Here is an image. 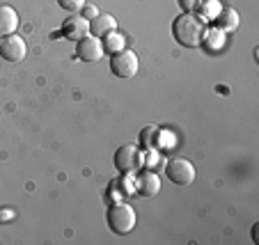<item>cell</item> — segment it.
<instances>
[{
    "mask_svg": "<svg viewBox=\"0 0 259 245\" xmlns=\"http://www.w3.org/2000/svg\"><path fill=\"white\" fill-rule=\"evenodd\" d=\"M138 69H140V60L128 48L117 51V53H113V58H110V71H113L117 78H133V76L138 74Z\"/></svg>",
    "mask_w": 259,
    "mask_h": 245,
    "instance_id": "4",
    "label": "cell"
},
{
    "mask_svg": "<svg viewBox=\"0 0 259 245\" xmlns=\"http://www.w3.org/2000/svg\"><path fill=\"white\" fill-rule=\"evenodd\" d=\"M142 165V154L136 144H124L115 152V167L122 174H133Z\"/></svg>",
    "mask_w": 259,
    "mask_h": 245,
    "instance_id": "5",
    "label": "cell"
},
{
    "mask_svg": "<svg viewBox=\"0 0 259 245\" xmlns=\"http://www.w3.org/2000/svg\"><path fill=\"white\" fill-rule=\"evenodd\" d=\"M133 192H136V186L128 183L126 179H117V181H113V186L108 188V195H110L113 202H126V197L133 195Z\"/></svg>",
    "mask_w": 259,
    "mask_h": 245,
    "instance_id": "14",
    "label": "cell"
},
{
    "mask_svg": "<svg viewBox=\"0 0 259 245\" xmlns=\"http://www.w3.org/2000/svg\"><path fill=\"white\" fill-rule=\"evenodd\" d=\"M19 28V14L12 5H0V37L14 34Z\"/></svg>",
    "mask_w": 259,
    "mask_h": 245,
    "instance_id": "10",
    "label": "cell"
},
{
    "mask_svg": "<svg viewBox=\"0 0 259 245\" xmlns=\"http://www.w3.org/2000/svg\"><path fill=\"white\" fill-rule=\"evenodd\" d=\"M60 34L69 41H80L83 37L90 34V21H85L83 16H69V19L62 23Z\"/></svg>",
    "mask_w": 259,
    "mask_h": 245,
    "instance_id": "8",
    "label": "cell"
},
{
    "mask_svg": "<svg viewBox=\"0 0 259 245\" xmlns=\"http://www.w3.org/2000/svg\"><path fill=\"white\" fill-rule=\"evenodd\" d=\"M28 53V46H25L23 37L21 34H7V37H0V55L7 62H21Z\"/></svg>",
    "mask_w": 259,
    "mask_h": 245,
    "instance_id": "6",
    "label": "cell"
},
{
    "mask_svg": "<svg viewBox=\"0 0 259 245\" xmlns=\"http://www.w3.org/2000/svg\"><path fill=\"white\" fill-rule=\"evenodd\" d=\"M136 192L142 197H156L158 192H161V179H158V174L154 170H145L138 174L136 179Z\"/></svg>",
    "mask_w": 259,
    "mask_h": 245,
    "instance_id": "9",
    "label": "cell"
},
{
    "mask_svg": "<svg viewBox=\"0 0 259 245\" xmlns=\"http://www.w3.org/2000/svg\"><path fill=\"white\" fill-rule=\"evenodd\" d=\"M117 30V19L113 14H97L92 21H90V32L94 37H103V34Z\"/></svg>",
    "mask_w": 259,
    "mask_h": 245,
    "instance_id": "11",
    "label": "cell"
},
{
    "mask_svg": "<svg viewBox=\"0 0 259 245\" xmlns=\"http://www.w3.org/2000/svg\"><path fill=\"white\" fill-rule=\"evenodd\" d=\"M161 137H163L161 128L154 126V124H149V126H145L142 133H140V144L147 149V152H154V149L161 147Z\"/></svg>",
    "mask_w": 259,
    "mask_h": 245,
    "instance_id": "12",
    "label": "cell"
},
{
    "mask_svg": "<svg viewBox=\"0 0 259 245\" xmlns=\"http://www.w3.org/2000/svg\"><path fill=\"white\" fill-rule=\"evenodd\" d=\"M213 21H215V28H218L220 32H232V30L239 28V14H236L232 7L218 12V16H215Z\"/></svg>",
    "mask_w": 259,
    "mask_h": 245,
    "instance_id": "13",
    "label": "cell"
},
{
    "mask_svg": "<svg viewBox=\"0 0 259 245\" xmlns=\"http://www.w3.org/2000/svg\"><path fill=\"white\" fill-rule=\"evenodd\" d=\"M165 174L177 186H191L197 177L195 165L191 161H186V158H170L165 163Z\"/></svg>",
    "mask_w": 259,
    "mask_h": 245,
    "instance_id": "3",
    "label": "cell"
},
{
    "mask_svg": "<svg viewBox=\"0 0 259 245\" xmlns=\"http://www.w3.org/2000/svg\"><path fill=\"white\" fill-rule=\"evenodd\" d=\"M103 51H108V53H117V51H122L124 46H126V37H124L122 32H117V30H113V32L103 34Z\"/></svg>",
    "mask_w": 259,
    "mask_h": 245,
    "instance_id": "15",
    "label": "cell"
},
{
    "mask_svg": "<svg viewBox=\"0 0 259 245\" xmlns=\"http://www.w3.org/2000/svg\"><path fill=\"white\" fill-rule=\"evenodd\" d=\"M179 3V7L184 12H191V14H195L197 10H202V5H204V0H177Z\"/></svg>",
    "mask_w": 259,
    "mask_h": 245,
    "instance_id": "17",
    "label": "cell"
},
{
    "mask_svg": "<svg viewBox=\"0 0 259 245\" xmlns=\"http://www.w3.org/2000/svg\"><path fill=\"white\" fill-rule=\"evenodd\" d=\"M80 12H83V14H80V16H83L85 21H92L94 16L99 14V10H97V7H94V5H85V7H83V10H80Z\"/></svg>",
    "mask_w": 259,
    "mask_h": 245,
    "instance_id": "18",
    "label": "cell"
},
{
    "mask_svg": "<svg viewBox=\"0 0 259 245\" xmlns=\"http://www.w3.org/2000/svg\"><path fill=\"white\" fill-rule=\"evenodd\" d=\"M136 211L133 206L126 204V202H115L110 209H108V227L119 236H126L133 231L136 227Z\"/></svg>",
    "mask_w": 259,
    "mask_h": 245,
    "instance_id": "2",
    "label": "cell"
},
{
    "mask_svg": "<svg viewBox=\"0 0 259 245\" xmlns=\"http://www.w3.org/2000/svg\"><path fill=\"white\" fill-rule=\"evenodd\" d=\"M172 37L177 39V44H181L184 48H200L206 41V23L202 21V16L184 12L181 16H177L172 23Z\"/></svg>",
    "mask_w": 259,
    "mask_h": 245,
    "instance_id": "1",
    "label": "cell"
},
{
    "mask_svg": "<svg viewBox=\"0 0 259 245\" xmlns=\"http://www.w3.org/2000/svg\"><path fill=\"white\" fill-rule=\"evenodd\" d=\"M58 5L62 7V10L73 12V14H76V12H80L85 5H88V3H85V0H58Z\"/></svg>",
    "mask_w": 259,
    "mask_h": 245,
    "instance_id": "16",
    "label": "cell"
},
{
    "mask_svg": "<svg viewBox=\"0 0 259 245\" xmlns=\"http://www.w3.org/2000/svg\"><path fill=\"white\" fill-rule=\"evenodd\" d=\"M76 55H78L83 62H99L103 58V44L99 37L88 34L80 41H76Z\"/></svg>",
    "mask_w": 259,
    "mask_h": 245,
    "instance_id": "7",
    "label": "cell"
}]
</instances>
